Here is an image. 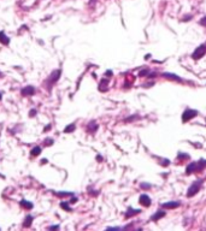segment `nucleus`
Listing matches in <instances>:
<instances>
[{"label":"nucleus","mask_w":206,"mask_h":231,"mask_svg":"<svg viewBox=\"0 0 206 231\" xmlns=\"http://www.w3.org/2000/svg\"><path fill=\"white\" fill-rule=\"evenodd\" d=\"M109 82H110V79H109V78H104V79H101L100 84H99V90H100V92H106V90H107Z\"/></svg>","instance_id":"6e6552de"},{"label":"nucleus","mask_w":206,"mask_h":231,"mask_svg":"<svg viewBox=\"0 0 206 231\" xmlns=\"http://www.w3.org/2000/svg\"><path fill=\"white\" fill-rule=\"evenodd\" d=\"M41 163H42V164H45V163H48V160H47V159H42V160H41Z\"/></svg>","instance_id":"473e14b6"},{"label":"nucleus","mask_w":206,"mask_h":231,"mask_svg":"<svg viewBox=\"0 0 206 231\" xmlns=\"http://www.w3.org/2000/svg\"><path fill=\"white\" fill-rule=\"evenodd\" d=\"M106 76H112V71H110V70L106 71Z\"/></svg>","instance_id":"7c9ffc66"},{"label":"nucleus","mask_w":206,"mask_h":231,"mask_svg":"<svg viewBox=\"0 0 206 231\" xmlns=\"http://www.w3.org/2000/svg\"><path fill=\"white\" fill-rule=\"evenodd\" d=\"M163 76H164V77H169L170 79H174V81H180V82H182V79H181L178 76H176V75H174V73L164 72V73H163Z\"/></svg>","instance_id":"4468645a"},{"label":"nucleus","mask_w":206,"mask_h":231,"mask_svg":"<svg viewBox=\"0 0 206 231\" xmlns=\"http://www.w3.org/2000/svg\"><path fill=\"white\" fill-rule=\"evenodd\" d=\"M40 153H41V147L35 146V147L32 149V152H30V155H32V157H36V155H39Z\"/></svg>","instance_id":"dca6fc26"},{"label":"nucleus","mask_w":206,"mask_h":231,"mask_svg":"<svg viewBox=\"0 0 206 231\" xmlns=\"http://www.w3.org/2000/svg\"><path fill=\"white\" fill-rule=\"evenodd\" d=\"M21 206H22V207H24V208H27V209H32L33 208V203L30 202V201H27V200H22V201H21Z\"/></svg>","instance_id":"2eb2a0df"},{"label":"nucleus","mask_w":206,"mask_h":231,"mask_svg":"<svg viewBox=\"0 0 206 231\" xmlns=\"http://www.w3.org/2000/svg\"><path fill=\"white\" fill-rule=\"evenodd\" d=\"M45 145H48V146L53 145V140H51V139H48V140H45Z\"/></svg>","instance_id":"a878e982"},{"label":"nucleus","mask_w":206,"mask_h":231,"mask_svg":"<svg viewBox=\"0 0 206 231\" xmlns=\"http://www.w3.org/2000/svg\"><path fill=\"white\" fill-rule=\"evenodd\" d=\"M163 217H165V212H164V211H159V212H155V213L151 217V219H152L153 222H157V220L161 219Z\"/></svg>","instance_id":"9d476101"},{"label":"nucleus","mask_w":206,"mask_h":231,"mask_svg":"<svg viewBox=\"0 0 206 231\" xmlns=\"http://www.w3.org/2000/svg\"><path fill=\"white\" fill-rule=\"evenodd\" d=\"M139 200H140V203H141L142 206H145V207H149V206H151V199L148 197V195L142 194Z\"/></svg>","instance_id":"423d86ee"},{"label":"nucleus","mask_w":206,"mask_h":231,"mask_svg":"<svg viewBox=\"0 0 206 231\" xmlns=\"http://www.w3.org/2000/svg\"><path fill=\"white\" fill-rule=\"evenodd\" d=\"M177 159L178 160H184V159H189V154H186V153H180L177 155Z\"/></svg>","instance_id":"412c9836"},{"label":"nucleus","mask_w":206,"mask_h":231,"mask_svg":"<svg viewBox=\"0 0 206 231\" xmlns=\"http://www.w3.org/2000/svg\"><path fill=\"white\" fill-rule=\"evenodd\" d=\"M169 164H170V161H169V160H166V159L163 160V163H161V165H163V166H168Z\"/></svg>","instance_id":"cd10ccee"},{"label":"nucleus","mask_w":206,"mask_h":231,"mask_svg":"<svg viewBox=\"0 0 206 231\" xmlns=\"http://www.w3.org/2000/svg\"><path fill=\"white\" fill-rule=\"evenodd\" d=\"M60 207L63 209H65V211H71V207L69 206V202H65V201L60 202Z\"/></svg>","instance_id":"aec40b11"},{"label":"nucleus","mask_w":206,"mask_h":231,"mask_svg":"<svg viewBox=\"0 0 206 231\" xmlns=\"http://www.w3.org/2000/svg\"><path fill=\"white\" fill-rule=\"evenodd\" d=\"M164 208H168V209H172V208H176L180 206V202L178 201H170V202H165L161 205Z\"/></svg>","instance_id":"0eeeda50"},{"label":"nucleus","mask_w":206,"mask_h":231,"mask_svg":"<svg viewBox=\"0 0 206 231\" xmlns=\"http://www.w3.org/2000/svg\"><path fill=\"white\" fill-rule=\"evenodd\" d=\"M141 188H142V189H149V188H151V184L142 183V184H141Z\"/></svg>","instance_id":"393cba45"},{"label":"nucleus","mask_w":206,"mask_h":231,"mask_svg":"<svg viewBox=\"0 0 206 231\" xmlns=\"http://www.w3.org/2000/svg\"><path fill=\"white\" fill-rule=\"evenodd\" d=\"M3 76H4V75H3V72H1V71H0V77H3Z\"/></svg>","instance_id":"4c0bfd02"},{"label":"nucleus","mask_w":206,"mask_h":231,"mask_svg":"<svg viewBox=\"0 0 206 231\" xmlns=\"http://www.w3.org/2000/svg\"><path fill=\"white\" fill-rule=\"evenodd\" d=\"M107 230H121V228H107Z\"/></svg>","instance_id":"2f4dec72"},{"label":"nucleus","mask_w":206,"mask_h":231,"mask_svg":"<svg viewBox=\"0 0 206 231\" xmlns=\"http://www.w3.org/2000/svg\"><path fill=\"white\" fill-rule=\"evenodd\" d=\"M35 92H36V89L34 88L33 86H27V87H24V88H22L21 94L23 96H32V95L35 94Z\"/></svg>","instance_id":"39448f33"},{"label":"nucleus","mask_w":206,"mask_h":231,"mask_svg":"<svg viewBox=\"0 0 206 231\" xmlns=\"http://www.w3.org/2000/svg\"><path fill=\"white\" fill-rule=\"evenodd\" d=\"M0 42H1L3 45H5V46H6V45H9V43H10V39H9V37L5 35V33H4V32H0Z\"/></svg>","instance_id":"f8f14e48"},{"label":"nucleus","mask_w":206,"mask_h":231,"mask_svg":"<svg viewBox=\"0 0 206 231\" xmlns=\"http://www.w3.org/2000/svg\"><path fill=\"white\" fill-rule=\"evenodd\" d=\"M205 54H206V45H200L194 52H193L192 58L194 59V60H198V59L203 58Z\"/></svg>","instance_id":"7ed1b4c3"},{"label":"nucleus","mask_w":206,"mask_h":231,"mask_svg":"<svg viewBox=\"0 0 206 231\" xmlns=\"http://www.w3.org/2000/svg\"><path fill=\"white\" fill-rule=\"evenodd\" d=\"M75 201H77V199H76V197H72V199H71V202H75Z\"/></svg>","instance_id":"c9c22d12"},{"label":"nucleus","mask_w":206,"mask_h":231,"mask_svg":"<svg viewBox=\"0 0 206 231\" xmlns=\"http://www.w3.org/2000/svg\"><path fill=\"white\" fill-rule=\"evenodd\" d=\"M197 116H198V111L187 108V110L183 112V114H182V122H183V123L189 122L190 119H193V118L197 117Z\"/></svg>","instance_id":"20e7f679"},{"label":"nucleus","mask_w":206,"mask_h":231,"mask_svg":"<svg viewBox=\"0 0 206 231\" xmlns=\"http://www.w3.org/2000/svg\"><path fill=\"white\" fill-rule=\"evenodd\" d=\"M32 222H33V216H27L26 217V219H24V223H23V225L24 226H30V224H32Z\"/></svg>","instance_id":"f3484780"},{"label":"nucleus","mask_w":206,"mask_h":231,"mask_svg":"<svg viewBox=\"0 0 206 231\" xmlns=\"http://www.w3.org/2000/svg\"><path fill=\"white\" fill-rule=\"evenodd\" d=\"M97 159H98V161H101V160H103V158H101V157H98Z\"/></svg>","instance_id":"e433bc0d"},{"label":"nucleus","mask_w":206,"mask_h":231,"mask_svg":"<svg viewBox=\"0 0 206 231\" xmlns=\"http://www.w3.org/2000/svg\"><path fill=\"white\" fill-rule=\"evenodd\" d=\"M48 229H49V230H58L59 226H58V225H52V226H49Z\"/></svg>","instance_id":"c85d7f7f"},{"label":"nucleus","mask_w":206,"mask_h":231,"mask_svg":"<svg viewBox=\"0 0 206 231\" xmlns=\"http://www.w3.org/2000/svg\"><path fill=\"white\" fill-rule=\"evenodd\" d=\"M48 130H51V124H48V125H46V128L43 129V131H48Z\"/></svg>","instance_id":"c756f323"},{"label":"nucleus","mask_w":206,"mask_h":231,"mask_svg":"<svg viewBox=\"0 0 206 231\" xmlns=\"http://www.w3.org/2000/svg\"><path fill=\"white\" fill-rule=\"evenodd\" d=\"M201 182L203 180H198V182H194L190 187H189V189H188V191H187V196L188 197H192V196H194L200 190V187H201Z\"/></svg>","instance_id":"f03ea898"},{"label":"nucleus","mask_w":206,"mask_h":231,"mask_svg":"<svg viewBox=\"0 0 206 231\" xmlns=\"http://www.w3.org/2000/svg\"><path fill=\"white\" fill-rule=\"evenodd\" d=\"M36 113H37V111H36L35 108H33V110H30V112H29V116H30V117H35V116H36Z\"/></svg>","instance_id":"b1692460"},{"label":"nucleus","mask_w":206,"mask_h":231,"mask_svg":"<svg viewBox=\"0 0 206 231\" xmlns=\"http://www.w3.org/2000/svg\"><path fill=\"white\" fill-rule=\"evenodd\" d=\"M60 75H61V70H60V69H57V70H54V71L51 72V75L48 76L47 82H46V86H47V88H48V89H51V88H52V86H54L55 83L58 82V79H59V77H60Z\"/></svg>","instance_id":"f257e3e1"},{"label":"nucleus","mask_w":206,"mask_h":231,"mask_svg":"<svg viewBox=\"0 0 206 231\" xmlns=\"http://www.w3.org/2000/svg\"><path fill=\"white\" fill-rule=\"evenodd\" d=\"M198 171V163H192L187 166V170H186V173L187 174H190L192 172H197Z\"/></svg>","instance_id":"1a4fd4ad"},{"label":"nucleus","mask_w":206,"mask_h":231,"mask_svg":"<svg viewBox=\"0 0 206 231\" xmlns=\"http://www.w3.org/2000/svg\"><path fill=\"white\" fill-rule=\"evenodd\" d=\"M190 18H192V16H188V17H186L183 21H184V22H187V20H190Z\"/></svg>","instance_id":"72a5a7b5"},{"label":"nucleus","mask_w":206,"mask_h":231,"mask_svg":"<svg viewBox=\"0 0 206 231\" xmlns=\"http://www.w3.org/2000/svg\"><path fill=\"white\" fill-rule=\"evenodd\" d=\"M97 1V0H91V3H89V5H94V3Z\"/></svg>","instance_id":"f704fd0d"},{"label":"nucleus","mask_w":206,"mask_h":231,"mask_svg":"<svg viewBox=\"0 0 206 231\" xmlns=\"http://www.w3.org/2000/svg\"><path fill=\"white\" fill-rule=\"evenodd\" d=\"M148 73H149V70L146 69V70H142V71L139 72V76H146V75H148Z\"/></svg>","instance_id":"5701e85b"},{"label":"nucleus","mask_w":206,"mask_h":231,"mask_svg":"<svg viewBox=\"0 0 206 231\" xmlns=\"http://www.w3.org/2000/svg\"><path fill=\"white\" fill-rule=\"evenodd\" d=\"M200 24H201V26H204V27H206V17L201 18V20H200Z\"/></svg>","instance_id":"bb28decb"},{"label":"nucleus","mask_w":206,"mask_h":231,"mask_svg":"<svg viewBox=\"0 0 206 231\" xmlns=\"http://www.w3.org/2000/svg\"><path fill=\"white\" fill-rule=\"evenodd\" d=\"M140 116H130L129 118H126V122H133V121H136L139 119Z\"/></svg>","instance_id":"4be33fe9"},{"label":"nucleus","mask_w":206,"mask_h":231,"mask_svg":"<svg viewBox=\"0 0 206 231\" xmlns=\"http://www.w3.org/2000/svg\"><path fill=\"white\" fill-rule=\"evenodd\" d=\"M137 213H141V211H140V209H134V208L130 207V208L127 211L126 217L129 218V217H133V216H135V214H137Z\"/></svg>","instance_id":"ddd939ff"},{"label":"nucleus","mask_w":206,"mask_h":231,"mask_svg":"<svg viewBox=\"0 0 206 231\" xmlns=\"http://www.w3.org/2000/svg\"><path fill=\"white\" fill-rule=\"evenodd\" d=\"M55 195H57V196H74V193H70V191H58V193H55Z\"/></svg>","instance_id":"a211bd4d"},{"label":"nucleus","mask_w":206,"mask_h":231,"mask_svg":"<svg viewBox=\"0 0 206 231\" xmlns=\"http://www.w3.org/2000/svg\"><path fill=\"white\" fill-rule=\"evenodd\" d=\"M75 129H76V125H75V124H70V125H68V127L64 129V133H66V134L72 133Z\"/></svg>","instance_id":"6ab92c4d"},{"label":"nucleus","mask_w":206,"mask_h":231,"mask_svg":"<svg viewBox=\"0 0 206 231\" xmlns=\"http://www.w3.org/2000/svg\"><path fill=\"white\" fill-rule=\"evenodd\" d=\"M3 99V95H1V93H0V100H1Z\"/></svg>","instance_id":"58836bf2"},{"label":"nucleus","mask_w":206,"mask_h":231,"mask_svg":"<svg viewBox=\"0 0 206 231\" xmlns=\"http://www.w3.org/2000/svg\"><path fill=\"white\" fill-rule=\"evenodd\" d=\"M87 130H88L89 133H95L97 130H98V124H97L94 121L89 122V123H88V125H87Z\"/></svg>","instance_id":"9b49d317"}]
</instances>
